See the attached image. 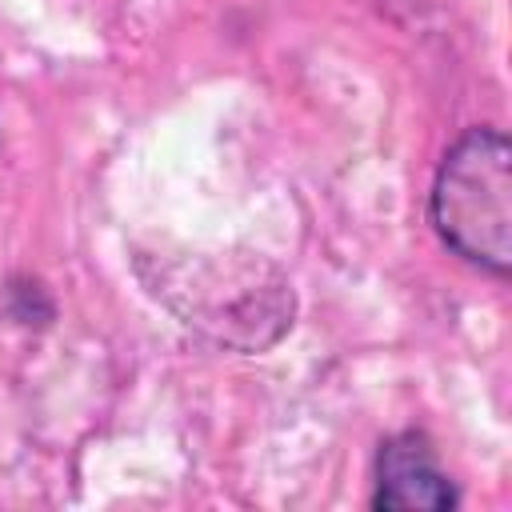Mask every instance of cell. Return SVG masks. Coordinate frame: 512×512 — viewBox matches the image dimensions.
<instances>
[{
  "label": "cell",
  "instance_id": "obj_1",
  "mask_svg": "<svg viewBox=\"0 0 512 512\" xmlns=\"http://www.w3.org/2000/svg\"><path fill=\"white\" fill-rule=\"evenodd\" d=\"M432 220L452 252L508 272L512 264V148L496 128H472L452 144L432 188Z\"/></svg>",
  "mask_w": 512,
  "mask_h": 512
},
{
  "label": "cell",
  "instance_id": "obj_2",
  "mask_svg": "<svg viewBox=\"0 0 512 512\" xmlns=\"http://www.w3.org/2000/svg\"><path fill=\"white\" fill-rule=\"evenodd\" d=\"M456 504V492L448 476L440 472L432 448L424 436L408 432L384 444L380 452V488H376V508L392 512H444Z\"/></svg>",
  "mask_w": 512,
  "mask_h": 512
}]
</instances>
